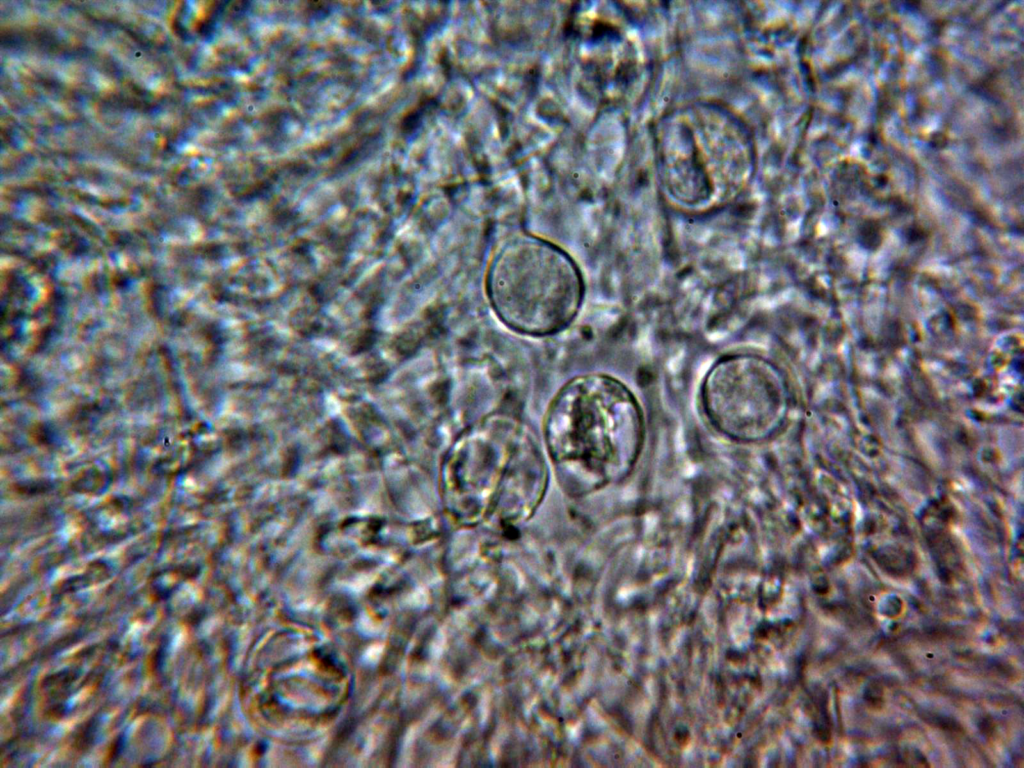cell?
Segmentation results:
<instances>
[{
  "label": "cell",
  "instance_id": "obj_4",
  "mask_svg": "<svg viewBox=\"0 0 1024 768\" xmlns=\"http://www.w3.org/2000/svg\"><path fill=\"white\" fill-rule=\"evenodd\" d=\"M709 128L700 119L671 125L662 147L663 183L669 198L690 210H707L732 199L749 175L750 150L743 132L725 122Z\"/></svg>",
  "mask_w": 1024,
  "mask_h": 768
},
{
  "label": "cell",
  "instance_id": "obj_3",
  "mask_svg": "<svg viewBox=\"0 0 1024 768\" xmlns=\"http://www.w3.org/2000/svg\"><path fill=\"white\" fill-rule=\"evenodd\" d=\"M486 291L506 326L541 337L559 332L574 320L583 301L584 281L566 251L524 236L496 250L487 269Z\"/></svg>",
  "mask_w": 1024,
  "mask_h": 768
},
{
  "label": "cell",
  "instance_id": "obj_1",
  "mask_svg": "<svg viewBox=\"0 0 1024 768\" xmlns=\"http://www.w3.org/2000/svg\"><path fill=\"white\" fill-rule=\"evenodd\" d=\"M548 481L533 431L515 418L489 416L464 430L444 456V512L462 526L516 525L533 516Z\"/></svg>",
  "mask_w": 1024,
  "mask_h": 768
},
{
  "label": "cell",
  "instance_id": "obj_2",
  "mask_svg": "<svg viewBox=\"0 0 1024 768\" xmlns=\"http://www.w3.org/2000/svg\"><path fill=\"white\" fill-rule=\"evenodd\" d=\"M644 417L620 380L593 373L574 377L553 397L543 435L561 489L588 495L626 478L644 444Z\"/></svg>",
  "mask_w": 1024,
  "mask_h": 768
},
{
  "label": "cell",
  "instance_id": "obj_5",
  "mask_svg": "<svg viewBox=\"0 0 1024 768\" xmlns=\"http://www.w3.org/2000/svg\"><path fill=\"white\" fill-rule=\"evenodd\" d=\"M700 394L710 423L740 442L770 438L787 413V388L780 370L754 354L719 359L707 372Z\"/></svg>",
  "mask_w": 1024,
  "mask_h": 768
}]
</instances>
